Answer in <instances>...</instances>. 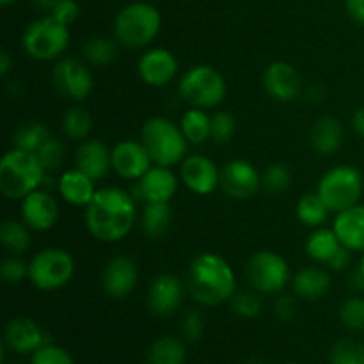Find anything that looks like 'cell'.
<instances>
[{
	"instance_id": "25",
	"label": "cell",
	"mask_w": 364,
	"mask_h": 364,
	"mask_svg": "<svg viewBox=\"0 0 364 364\" xmlns=\"http://www.w3.org/2000/svg\"><path fill=\"white\" fill-rule=\"evenodd\" d=\"M291 284H294L295 295L306 299V301H316L329 291L331 276L327 274V270L320 269V267H306L295 274Z\"/></svg>"
},
{
	"instance_id": "51",
	"label": "cell",
	"mask_w": 364,
	"mask_h": 364,
	"mask_svg": "<svg viewBox=\"0 0 364 364\" xmlns=\"http://www.w3.org/2000/svg\"><path fill=\"white\" fill-rule=\"evenodd\" d=\"M32 2H34V6L38 7V9L52 11L53 7H55V4L59 2V0H32Z\"/></svg>"
},
{
	"instance_id": "33",
	"label": "cell",
	"mask_w": 364,
	"mask_h": 364,
	"mask_svg": "<svg viewBox=\"0 0 364 364\" xmlns=\"http://www.w3.org/2000/svg\"><path fill=\"white\" fill-rule=\"evenodd\" d=\"M85 60L92 66H109L117 59V45L109 38H91L82 48Z\"/></svg>"
},
{
	"instance_id": "10",
	"label": "cell",
	"mask_w": 364,
	"mask_h": 364,
	"mask_svg": "<svg viewBox=\"0 0 364 364\" xmlns=\"http://www.w3.org/2000/svg\"><path fill=\"white\" fill-rule=\"evenodd\" d=\"M247 277L262 294H281L290 281V267L277 252L259 251L249 259Z\"/></svg>"
},
{
	"instance_id": "30",
	"label": "cell",
	"mask_w": 364,
	"mask_h": 364,
	"mask_svg": "<svg viewBox=\"0 0 364 364\" xmlns=\"http://www.w3.org/2000/svg\"><path fill=\"white\" fill-rule=\"evenodd\" d=\"M181 132L192 144H203L212 134V117L203 109H191L183 114L180 123Z\"/></svg>"
},
{
	"instance_id": "49",
	"label": "cell",
	"mask_w": 364,
	"mask_h": 364,
	"mask_svg": "<svg viewBox=\"0 0 364 364\" xmlns=\"http://www.w3.org/2000/svg\"><path fill=\"white\" fill-rule=\"evenodd\" d=\"M11 68H13V59H11V53L7 50L0 52V77L6 78L9 75Z\"/></svg>"
},
{
	"instance_id": "11",
	"label": "cell",
	"mask_w": 364,
	"mask_h": 364,
	"mask_svg": "<svg viewBox=\"0 0 364 364\" xmlns=\"http://www.w3.org/2000/svg\"><path fill=\"white\" fill-rule=\"evenodd\" d=\"M52 84L63 98L80 102L89 96L92 89V75L80 60L60 59L53 66Z\"/></svg>"
},
{
	"instance_id": "35",
	"label": "cell",
	"mask_w": 364,
	"mask_h": 364,
	"mask_svg": "<svg viewBox=\"0 0 364 364\" xmlns=\"http://www.w3.org/2000/svg\"><path fill=\"white\" fill-rule=\"evenodd\" d=\"M329 364H364V345L352 338H343L333 345Z\"/></svg>"
},
{
	"instance_id": "39",
	"label": "cell",
	"mask_w": 364,
	"mask_h": 364,
	"mask_svg": "<svg viewBox=\"0 0 364 364\" xmlns=\"http://www.w3.org/2000/svg\"><path fill=\"white\" fill-rule=\"evenodd\" d=\"M36 155H38L39 162L45 167L46 173H55V171H59L60 167H63L64 146L63 142L57 141V139L48 137L43 142L41 148L36 151Z\"/></svg>"
},
{
	"instance_id": "24",
	"label": "cell",
	"mask_w": 364,
	"mask_h": 364,
	"mask_svg": "<svg viewBox=\"0 0 364 364\" xmlns=\"http://www.w3.org/2000/svg\"><path fill=\"white\" fill-rule=\"evenodd\" d=\"M57 188L64 201L75 206H87L96 194L95 180L77 167L60 174Z\"/></svg>"
},
{
	"instance_id": "36",
	"label": "cell",
	"mask_w": 364,
	"mask_h": 364,
	"mask_svg": "<svg viewBox=\"0 0 364 364\" xmlns=\"http://www.w3.org/2000/svg\"><path fill=\"white\" fill-rule=\"evenodd\" d=\"M92 128V119L89 112L80 107H73L63 117V130L70 139H85Z\"/></svg>"
},
{
	"instance_id": "20",
	"label": "cell",
	"mask_w": 364,
	"mask_h": 364,
	"mask_svg": "<svg viewBox=\"0 0 364 364\" xmlns=\"http://www.w3.org/2000/svg\"><path fill=\"white\" fill-rule=\"evenodd\" d=\"M263 87L270 98L277 102H291L301 92V75L291 64L277 60L267 66L263 73Z\"/></svg>"
},
{
	"instance_id": "42",
	"label": "cell",
	"mask_w": 364,
	"mask_h": 364,
	"mask_svg": "<svg viewBox=\"0 0 364 364\" xmlns=\"http://www.w3.org/2000/svg\"><path fill=\"white\" fill-rule=\"evenodd\" d=\"M31 364H75L66 348L53 343H45L32 354Z\"/></svg>"
},
{
	"instance_id": "44",
	"label": "cell",
	"mask_w": 364,
	"mask_h": 364,
	"mask_svg": "<svg viewBox=\"0 0 364 364\" xmlns=\"http://www.w3.org/2000/svg\"><path fill=\"white\" fill-rule=\"evenodd\" d=\"M0 274H2L4 283L18 284L28 276V265L23 259L16 258V256H9V258H6L2 262Z\"/></svg>"
},
{
	"instance_id": "7",
	"label": "cell",
	"mask_w": 364,
	"mask_h": 364,
	"mask_svg": "<svg viewBox=\"0 0 364 364\" xmlns=\"http://www.w3.org/2000/svg\"><path fill=\"white\" fill-rule=\"evenodd\" d=\"M363 174L354 166H336L318 183V194L331 212H343L358 205L363 196Z\"/></svg>"
},
{
	"instance_id": "53",
	"label": "cell",
	"mask_w": 364,
	"mask_h": 364,
	"mask_svg": "<svg viewBox=\"0 0 364 364\" xmlns=\"http://www.w3.org/2000/svg\"><path fill=\"white\" fill-rule=\"evenodd\" d=\"M16 2V0H0V4H2V6H11V4H14Z\"/></svg>"
},
{
	"instance_id": "22",
	"label": "cell",
	"mask_w": 364,
	"mask_h": 364,
	"mask_svg": "<svg viewBox=\"0 0 364 364\" xmlns=\"http://www.w3.org/2000/svg\"><path fill=\"white\" fill-rule=\"evenodd\" d=\"M75 164H77V169L98 181L105 178L112 169V149L107 148L98 139H89V141L82 142L80 148L77 149Z\"/></svg>"
},
{
	"instance_id": "6",
	"label": "cell",
	"mask_w": 364,
	"mask_h": 364,
	"mask_svg": "<svg viewBox=\"0 0 364 364\" xmlns=\"http://www.w3.org/2000/svg\"><path fill=\"white\" fill-rule=\"evenodd\" d=\"M25 53L36 60H53L70 45V27L55 16H43L32 21L21 38Z\"/></svg>"
},
{
	"instance_id": "45",
	"label": "cell",
	"mask_w": 364,
	"mask_h": 364,
	"mask_svg": "<svg viewBox=\"0 0 364 364\" xmlns=\"http://www.w3.org/2000/svg\"><path fill=\"white\" fill-rule=\"evenodd\" d=\"M78 13H80V7H78V4L75 2V0H59V2L55 4V7L50 11L52 16H55L57 20L63 21L68 27L77 20Z\"/></svg>"
},
{
	"instance_id": "2",
	"label": "cell",
	"mask_w": 364,
	"mask_h": 364,
	"mask_svg": "<svg viewBox=\"0 0 364 364\" xmlns=\"http://www.w3.org/2000/svg\"><path fill=\"white\" fill-rule=\"evenodd\" d=\"M188 290L203 306H219L237 291V277L230 263L213 252H201L188 267Z\"/></svg>"
},
{
	"instance_id": "23",
	"label": "cell",
	"mask_w": 364,
	"mask_h": 364,
	"mask_svg": "<svg viewBox=\"0 0 364 364\" xmlns=\"http://www.w3.org/2000/svg\"><path fill=\"white\" fill-rule=\"evenodd\" d=\"M334 233L341 245L350 251L364 252V205H354L338 213L334 220Z\"/></svg>"
},
{
	"instance_id": "1",
	"label": "cell",
	"mask_w": 364,
	"mask_h": 364,
	"mask_svg": "<svg viewBox=\"0 0 364 364\" xmlns=\"http://www.w3.org/2000/svg\"><path fill=\"white\" fill-rule=\"evenodd\" d=\"M135 219V199L123 188H100L85 206V226L100 242L123 240L134 228Z\"/></svg>"
},
{
	"instance_id": "37",
	"label": "cell",
	"mask_w": 364,
	"mask_h": 364,
	"mask_svg": "<svg viewBox=\"0 0 364 364\" xmlns=\"http://www.w3.org/2000/svg\"><path fill=\"white\" fill-rule=\"evenodd\" d=\"M291 183V173L284 164H272L265 169L262 176V187L269 194H281Z\"/></svg>"
},
{
	"instance_id": "47",
	"label": "cell",
	"mask_w": 364,
	"mask_h": 364,
	"mask_svg": "<svg viewBox=\"0 0 364 364\" xmlns=\"http://www.w3.org/2000/svg\"><path fill=\"white\" fill-rule=\"evenodd\" d=\"M348 263H350V249H347L345 245H341L336 251V255L329 259V265L333 270L347 269Z\"/></svg>"
},
{
	"instance_id": "3",
	"label": "cell",
	"mask_w": 364,
	"mask_h": 364,
	"mask_svg": "<svg viewBox=\"0 0 364 364\" xmlns=\"http://www.w3.org/2000/svg\"><path fill=\"white\" fill-rule=\"evenodd\" d=\"M45 167L36 153L13 148L0 160V192L7 199H23L41 187Z\"/></svg>"
},
{
	"instance_id": "34",
	"label": "cell",
	"mask_w": 364,
	"mask_h": 364,
	"mask_svg": "<svg viewBox=\"0 0 364 364\" xmlns=\"http://www.w3.org/2000/svg\"><path fill=\"white\" fill-rule=\"evenodd\" d=\"M48 137V128L43 123H27L14 134L13 146L21 151L36 153Z\"/></svg>"
},
{
	"instance_id": "16",
	"label": "cell",
	"mask_w": 364,
	"mask_h": 364,
	"mask_svg": "<svg viewBox=\"0 0 364 364\" xmlns=\"http://www.w3.org/2000/svg\"><path fill=\"white\" fill-rule=\"evenodd\" d=\"M181 181L194 194L206 196L220 185V171L215 164L203 155H191L181 162Z\"/></svg>"
},
{
	"instance_id": "15",
	"label": "cell",
	"mask_w": 364,
	"mask_h": 364,
	"mask_svg": "<svg viewBox=\"0 0 364 364\" xmlns=\"http://www.w3.org/2000/svg\"><path fill=\"white\" fill-rule=\"evenodd\" d=\"M151 162L142 142L121 141L112 149V169L127 180H141L151 169Z\"/></svg>"
},
{
	"instance_id": "43",
	"label": "cell",
	"mask_w": 364,
	"mask_h": 364,
	"mask_svg": "<svg viewBox=\"0 0 364 364\" xmlns=\"http://www.w3.org/2000/svg\"><path fill=\"white\" fill-rule=\"evenodd\" d=\"M180 333L181 338L188 343L201 340L203 333H205V316L196 309H188L180 322Z\"/></svg>"
},
{
	"instance_id": "14",
	"label": "cell",
	"mask_w": 364,
	"mask_h": 364,
	"mask_svg": "<svg viewBox=\"0 0 364 364\" xmlns=\"http://www.w3.org/2000/svg\"><path fill=\"white\" fill-rule=\"evenodd\" d=\"M21 219L31 230L48 231L59 219V205L48 191H34L21 199Z\"/></svg>"
},
{
	"instance_id": "29",
	"label": "cell",
	"mask_w": 364,
	"mask_h": 364,
	"mask_svg": "<svg viewBox=\"0 0 364 364\" xmlns=\"http://www.w3.org/2000/svg\"><path fill=\"white\" fill-rule=\"evenodd\" d=\"M173 220L169 203H146L142 212V230L149 238H160L167 233Z\"/></svg>"
},
{
	"instance_id": "12",
	"label": "cell",
	"mask_w": 364,
	"mask_h": 364,
	"mask_svg": "<svg viewBox=\"0 0 364 364\" xmlns=\"http://www.w3.org/2000/svg\"><path fill=\"white\" fill-rule=\"evenodd\" d=\"M220 187L233 199H251L262 187V176L247 160H231L220 169Z\"/></svg>"
},
{
	"instance_id": "26",
	"label": "cell",
	"mask_w": 364,
	"mask_h": 364,
	"mask_svg": "<svg viewBox=\"0 0 364 364\" xmlns=\"http://www.w3.org/2000/svg\"><path fill=\"white\" fill-rule=\"evenodd\" d=\"M343 142V127L333 116H323L313 124L311 144L320 155H333Z\"/></svg>"
},
{
	"instance_id": "55",
	"label": "cell",
	"mask_w": 364,
	"mask_h": 364,
	"mask_svg": "<svg viewBox=\"0 0 364 364\" xmlns=\"http://www.w3.org/2000/svg\"><path fill=\"white\" fill-rule=\"evenodd\" d=\"M284 364H297V363H284Z\"/></svg>"
},
{
	"instance_id": "17",
	"label": "cell",
	"mask_w": 364,
	"mask_h": 364,
	"mask_svg": "<svg viewBox=\"0 0 364 364\" xmlns=\"http://www.w3.org/2000/svg\"><path fill=\"white\" fill-rule=\"evenodd\" d=\"M178 178L169 167L155 166L137 180L134 196L144 203H169L176 194Z\"/></svg>"
},
{
	"instance_id": "9",
	"label": "cell",
	"mask_w": 364,
	"mask_h": 364,
	"mask_svg": "<svg viewBox=\"0 0 364 364\" xmlns=\"http://www.w3.org/2000/svg\"><path fill=\"white\" fill-rule=\"evenodd\" d=\"M73 274V256L59 247H48L38 252L28 263V279L41 291H53L66 287Z\"/></svg>"
},
{
	"instance_id": "54",
	"label": "cell",
	"mask_w": 364,
	"mask_h": 364,
	"mask_svg": "<svg viewBox=\"0 0 364 364\" xmlns=\"http://www.w3.org/2000/svg\"><path fill=\"white\" fill-rule=\"evenodd\" d=\"M359 269H361V272L364 274V252H363V258H361V265H359Z\"/></svg>"
},
{
	"instance_id": "21",
	"label": "cell",
	"mask_w": 364,
	"mask_h": 364,
	"mask_svg": "<svg viewBox=\"0 0 364 364\" xmlns=\"http://www.w3.org/2000/svg\"><path fill=\"white\" fill-rule=\"evenodd\" d=\"M139 77L151 87H164L174 78L178 71V60L173 52L166 48L148 50L139 59Z\"/></svg>"
},
{
	"instance_id": "5",
	"label": "cell",
	"mask_w": 364,
	"mask_h": 364,
	"mask_svg": "<svg viewBox=\"0 0 364 364\" xmlns=\"http://www.w3.org/2000/svg\"><path fill=\"white\" fill-rule=\"evenodd\" d=\"M141 142L156 166L171 167L183 162L188 141L180 127L166 117H151L141 130Z\"/></svg>"
},
{
	"instance_id": "31",
	"label": "cell",
	"mask_w": 364,
	"mask_h": 364,
	"mask_svg": "<svg viewBox=\"0 0 364 364\" xmlns=\"http://www.w3.org/2000/svg\"><path fill=\"white\" fill-rule=\"evenodd\" d=\"M329 212L331 210L327 208L318 192H308L297 203V217L306 226L320 228L327 220Z\"/></svg>"
},
{
	"instance_id": "27",
	"label": "cell",
	"mask_w": 364,
	"mask_h": 364,
	"mask_svg": "<svg viewBox=\"0 0 364 364\" xmlns=\"http://www.w3.org/2000/svg\"><path fill=\"white\" fill-rule=\"evenodd\" d=\"M187 347L183 338L162 336L153 341L146 354V364H185Z\"/></svg>"
},
{
	"instance_id": "8",
	"label": "cell",
	"mask_w": 364,
	"mask_h": 364,
	"mask_svg": "<svg viewBox=\"0 0 364 364\" xmlns=\"http://www.w3.org/2000/svg\"><path fill=\"white\" fill-rule=\"evenodd\" d=\"M180 96L196 109H213L226 96V80L212 66L191 68L180 80Z\"/></svg>"
},
{
	"instance_id": "38",
	"label": "cell",
	"mask_w": 364,
	"mask_h": 364,
	"mask_svg": "<svg viewBox=\"0 0 364 364\" xmlns=\"http://www.w3.org/2000/svg\"><path fill=\"white\" fill-rule=\"evenodd\" d=\"M231 311L240 318H256L262 313V301L255 291H235L230 299Z\"/></svg>"
},
{
	"instance_id": "48",
	"label": "cell",
	"mask_w": 364,
	"mask_h": 364,
	"mask_svg": "<svg viewBox=\"0 0 364 364\" xmlns=\"http://www.w3.org/2000/svg\"><path fill=\"white\" fill-rule=\"evenodd\" d=\"M345 6L352 20L364 25V0H345Z\"/></svg>"
},
{
	"instance_id": "28",
	"label": "cell",
	"mask_w": 364,
	"mask_h": 364,
	"mask_svg": "<svg viewBox=\"0 0 364 364\" xmlns=\"http://www.w3.org/2000/svg\"><path fill=\"white\" fill-rule=\"evenodd\" d=\"M341 247V242L334 230L327 228H316L306 242V252L311 259L320 263H329V259L336 255L338 249Z\"/></svg>"
},
{
	"instance_id": "40",
	"label": "cell",
	"mask_w": 364,
	"mask_h": 364,
	"mask_svg": "<svg viewBox=\"0 0 364 364\" xmlns=\"http://www.w3.org/2000/svg\"><path fill=\"white\" fill-rule=\"evenodd\" d=\"M340 320L347 329L354 333H364V299H347L340 309Z\"/></svg>"
},
{
	"instance_id": "52",
	"label": "cell",
	"mask_w": 364,
	"mask_h": 364,
	"mask_svg": "<svg viewBox=\"0 0 364 364\" xmlns=\"http://www.w3.org/2000/svg\"><path fill=\"white\" fill-rule=\"evenodd\" d=\"M244 364H267V361L262 358H251V359H247Z\"/></svg>"
},
{
	"instance_id": "41",
	"label": "cell",
	"mask_w": 364,
	"mask_h": 364,
	"mask_svg": "<svg viewBox=\"0 0 364 364\" xmlns=\"http://www.w3.org/2000/svg\"><path fill=\"white\" fill-rule=\"evenodd\" d=\"M237 130V121L230 112H215L212 116V134L210 139L217 144H226L231 141Z\"/></svg>"
},
{
	"instance_id": "32",
	"label": "cell",
	"mask_w": 364,
	"mask_h": 364,
	"mask_svg": "<svg viewBox=\"0 0 364 364\" xmlns=\"http://www.w3.org/2000/svg\"><path fill=\"white\" fill-rule=\"evenodd\" d=\"M31 228L18 220H4L0 226V240L13 255H23L31 245Z\"/></svg>"
},
{
	"instance_id": "18",
	"label": "cell",
	"mask_w": 364,
	"mask_h": 364,
	"mask_svg": "<svg viewBox=\"0 0 364 364\" xmlns=\"http://www.w3.org/2000/svg\"><path fill=\"white\" fill-rule=\"evenodd\" d=\"M45 343H48L45 331L32 318L18 316L6 326L4 345L16 354H34Z\"/></svg>"
},
{
	"instance_id": "19",
	"label": "cell",
	"mask_w": 364,
	"mask_h": 364,
	"mask_svg": "<svg viewBox=\"0 0 364 364\" xmlns=\"http://www.w3.org/2000/svg\"><path fill=\"white\" fill-rule=\"evenodd\" d=\"M137 263L128 256H116L107 263L102 276L103 290L112 299H124L137 284Z\"/></svg>"
},
{
	"instance_id": "50",
	"label": "cell",
	"mask_w": 364,
	"mask_h": 364,
	"mask_svg": "<svg viewBox=\"0 0 364 364\" xmlns=\"http://www.w3.org/2000/svg\"><path fill=\"white\" fill-rule=\"evenodd\" d=\"M352 127H354L355 134L364 137V105L359 107L354 112V116H352Z\"/></svg>"
},
{
	"instance_id": "46",
	"label": "cell",
	"mask_w": 364,
	"mask_h": 364,
	"mask_svg": "<svg viewBox=\"0 0 364 364\" xmlns=\"http://www.w3.org/2000/svg\"><path fill=\"white\" fill-rule=\"evenodd\" d=\"M274 313L281 322H291L297 315V304H295L294 295L281 294L274 302Z\"/></svg>"
},
{
	"instance_id": "4",
	"label": "cell",
	"mask_w": 364,
	"mask_h": 364,
	"mask_svg": "<svg viewBox=\"0 0 364 364\" xmlns=\"http://www.w3.org/2000/svg\"><path fill=\"white\" fill-rule=\"evenodd\" d=\"M162 16L159 9L148 2H132L117 13L114 34L121 45L128 48H142L159 36Z\"/></svg>"
},
{
	"instance_id": "13",
	"label": "cell",
	"mask_w": 364,
	"mask_h": 364,
	"mask_svg": "<svg viewBox=\"0 0 364 364\" xmlns=\"http://www.w3.org/2000/svg\"><path fill=\"white\" fill-rule=\"evenodd\" d=\"M183 302V283L174 274L155 277L148 290V308L156 316H171Z\"/></svg>"
}]
</instances>
